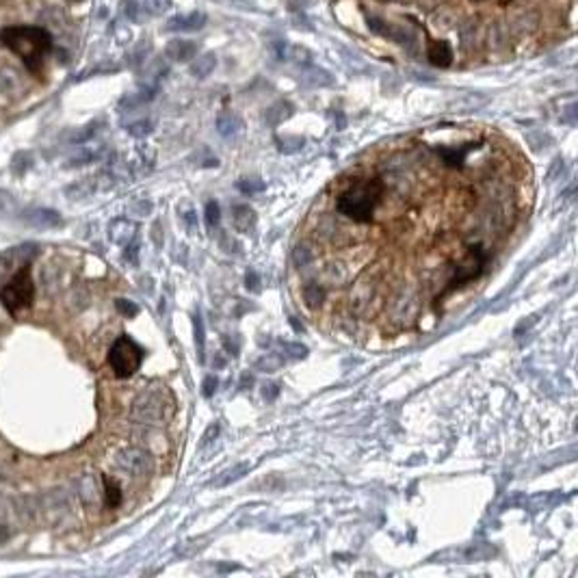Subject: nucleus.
<instances>
[{"mask_svg":"<svg viewBox=\"0 0 578 578\" xmlns=\"http://www.w3.org/2000/svg\"><path fill=\"white\" fill-rule=\"evenodd\" d=\"M0 43L18 55L31 72H37L53 50V35L39 27H9L0 31Z\"/></svg>","mask_w":578,"mask_h":578,"instance_id":"1","label":"nucleus"},{"mask_svg":"<svg viewBox=\"0 0 578 578\" xmlns=\"http://www.w3.org/2000/svg\"><path fill=\"white\" fill-rule=\"evenodd\" d=\"M33 299H35V284L31 278V264H24L5 284V288L0 290V301H3L5 310L15 316L18 312L31 308Z\"/></svg>","mask_w":578,"mask_h":578,"instance_id":"2","label":"nucleus"},{"mask_svg":"<svg viewBox=\"0 0 578 578\" xmlns=\"http://www.w3.org/2000/svg\"><path fill=\"white\" fill-rule=\"evenodd\" d=\"M143 362V349L128 336H119L111 351H109V364L115 372V377H119V379H128V377H133L139 366Z\"/></svg>","mask_w":578,"mask_h":578,"instance_id":"3","label":"nucleus"},{"mask_svg":"<svg viewBox=\"0 0 578 578\" xmlns=\"http://www.w3.org/2000/svg\"><path fill=\"white\" fill-rule=\"evenodd\" d=\"M115 468L130 474V476H141L152 470V457H149L143 448L137 446H128L117 453L115 457Z\"/></svg>","mask_w":578,"mask_h":578,"instance_id":"4","label":"nucleus"},{"mask_svg":"<svg viewBox=\"0 0 578 578\" xmlns=\"http://www.w3.org/2000/svg\"><path fill=\"white\" fill-rule=\"evenodd\" d=\"M69 507H72V500L65 490H50L39 498V513H43L48 522L63 520L69 513Z\"/></svg>","mask_w":578,"mask_h":578,"instance_id":"5","label":"nucleus"},{"mask_svg":"<svg viewBox=\"0 0 578 578\" xmlns=\"http://www.w3.org/2000/svg\"><path fill=\"white\" fill-rule=\"evenodd\" d=\"M22 221L31 225L35 230H53L59 228L63 223L61 215L57 210H48V208H29L22 213Z\"/></svg>","mask_w":578,"mask_h":578,"instance_id":"6","label":"nucleus"},{"mask_svg":"<svg viewBox=\"0 0 578 578\" xmlns=\"http://www.w3.org/2000/svg\"><path fill=\"white\" fill-rule=\"evenodd\" d=\"M76 494L83 505L93 507L102 500V483H100V479L93 474H81L76 481Z\"/></svg>","mask_w":578,"mask_h":578,"instance_id":"7","label":"nucleus"},{"mask_svg":"<svg viewBox=\"0 0 578 578\" xmlns=\"http://www.w3.org/2000/svg\"><path fill=\"white\" fill-rule=\"evenodd\" d=\"M206 24V13L202 11H191L187 15H173L167 20L165 31L171 33H187V31H199Z\"/></svg>","mask_w":578,"mask_h":578,"instance_id":"8","label":"nucleus"},{"mask_svg":"<svg viewBox=\"0 0 578 578\" xmlns=\"http://www.w3.org/2000/svg\"><path fill=\"white\" fill-rule=\"evenodd\" d=\"M382 35L392 39L394 43H398L401 48H405L410 55H414L416 50H418V41H416V35L403 27H392V24H384V29H382Z\"/></svg>","mask_w":578,"mask_h":578,"instance_id":"9","label":"nucleus"},{"mask_svg":"<svg viewBox=\"0 0 578 578\" xmlns=\"http://www.w3.org/2000/svg\"><path fill=\"white\" fill-rule=\"evenodd\" d=\"M18 524V509L11 500L0 496V539H7Z\"/></svg>","mask_w":578,"mask_h":578,"instance_id":"10","label":"nucleus"},{"mask_svg":"<svg viewBox=\"0 0 578 578\" xmlns=\"http://www.w3.org/2000/svg\"><path fill=\"white\" fill-rule=\"evenodd\" d=\"M197 55V43L189 39H173L167 43V57L173 61H191Z\"/></svg>","mask_w":578,"mask_h":578,"instance_id":"11","label":"nucleus"},{"mask_svg":"<svg viewBox=\"0 0 578 578\" xmlns=\"http://www.w3.org/2000/svg\"><path fill=\"white\" fill-rule=\"evenodd\" d=\"M102 500L109 509H117L123 500V494H121V485L113 479V476L105 474L102 479Z\"/></svg>","mask_w":578,"mask_h":578,"instance_id":"12","label":"nucleus"},{"mask_svg":"<svg viewBox=\"0 0 578 578\" xmlns=\"http://www.w3.org/2000/svg\"><path fill=\"white\" fill-rule=\"evenodd\" d=\"M426 55H429V61L436 67H448L453 63V50H450V46L446 41H434Z\"/></svg>","mask_w":578,"mask_h":578,"instance_id":"13","label":"nucleus"},{"mask_svg":"<svg viewBox=\"0 0 578 578\" xmlns=\"http://www.w3.org/2000/svg\"><path fill=\"white\" fill-rule=\"evenodd\" d=\"M215 67H217V57L213 53H206L191 63V74L195 79H206V76H210Z\"/></svg>","mask_w":578,"mask_h":578,"instance_id":"14","label":"nucleus"},{"mask_svg":"<svg viewBox=\"0 0 578 578\" xmlns=\"http://www.w3.org/2000/svg\"><path fill=\"white\" fill-rule=\"evenodd\" d=\"M301 81H304L306 85H310V87H325V85L334 83V79L330 76V74L325 69H321V67H306L304 72H301Z\"/></svg>","mask_w":578,"mask_h":578,"instance_id":"15","label":"nucleus"},{"mask_svg":"<svg viewBox=\"0 0 578 578\" xmlns=\"http://www.w3.org/2000/svg\"><path fill=\"white\" fill-rule=\"evenodd\" d=\"M537 13H531V11H526V13H520L513 18V24H511V29L516 35H529L537 29Z\"/></svg>","mask_w":578,"mask_h":578,"instance_id":"16","label":"nucleus"},{"mask_svg":"<svg viewBox=\"0 0 578 578\" xmlns=\"http://www.w3.org/2000/svg\"><path fill=\"white\" fill-rule=\"evenodd\" d=\"M22 87V81L11 67H0V93L15 95Z\"/></svg>","mask_w":578,"mask_h":578,"instance_id":"17","label":"nucleus"},{"mask_svg":"<svg viewBox=\"0 0 578 578\" xmlns=\"http://www.w3.org/2000/svg\"><path fill=\"white\" fill-rule=\"evenodd\" d=\"M111 238L115 243H128L135 234V225L130 221H126V219H117L111 223Z\"/></svg>","mask_w":578,"mask_h":578,"instance_id":"18","label":"nucleus"},{"mask_svg":"<svg viewBox=\"0 0 578 578\" xmlns=\"http://www.w3.org/2000/svg\"><path fill=\"white\" fill-rule=\"evenodd\" d=\"M217 128H219V133L223 135V137H232V135H236L238 133V128H241V121H238V117L236 115H221L219 119H217Z\"/></svg>","mask_w":578,"mask_h":578,"instance_id":"19","label":"nucleus"},{"mask_svg":"<svg viewBox=\"0 0 578 578\" xmlns=\"http://www.w3.org/2000/svg\"><path fill=\"white\" fill-rule=\"evenodd\" d=\"M251 223H254V210H251L249 206H236L234 208V225H236V230L245 232V230H249Z\"/></svg>","mask_w":578,"mask_h":578,"instance_id":"20","label":"nucleus"},{"mask_svg":"<svg viewBox=\"0 0 578 578\" xmlns=\"http://www.w3.org/2000/svg\"><path fill=\"white\" fill-rule=\"evenodd\" d=\"M290 113H293V109H290V105H288V102H278V105H273V107L267 111V115H264V117H267V121H269V123H273V126H275V123L284 121Z\"/></svg>","mask_w":578,"mask_h":578,"instance_id":"21","label":"nucleus"},{"mask_svg":"<svg viewBox=\"0 0 578 578\" xmlns=\"http://www.w3.org/2000/svg\"><path fill=\"white\" fill-rule=\"evenodd\" d=\"M95 159H98V152H95V149L83 147V149H79L76 154H72V156L67 159L65 167H81V165H87V163L95 161Z\"/></svg>","mask_w":578,"mask_h":578,"instance_id":"22","label":"nucleus"},{"mask_svg":"<svg viewBox=\"0 0 578 578\" xmlns=\"http://www.w3.org/2000/svg\"><path fill=\"white\" fill-rule=\"evenodd\" d=\"M93 180L89 178V180H81V182H76V184H72L65 193L69 195V197H74V199H81V197H89L91 193H93Z\"/></svg>","mask_w":578,"mask_h":578,"instance_id":"23","label":"nucleus"},{"mask_svg":"<svg viewBox=\"0 0 578 578\" xmlns=\"http://www.w3.org/2000/svg\"><path fill=\"white\" fill-rule=\"evenodd\" d=\"M141 7L149 15H163L171 7V0H141Z\"/></svg>","mask_w":578,"mask_h":578,"instance_id":"24","label":"nucleus"},{"mask_svg":"<svg viewBox=\"0 0 578 578\" xmlns=\"http://www.w3.org/2000/svg\"><path fill=\"white\" fill-rule=\"evenodd\" d=\"M143 7H141V0H123V15L128 18L130 22H141L143 20Z\"/></svg>","mask_w":578,"mask_h":578,"instance_id":"25","label":"nucleus"},{"mask_svg":"<svg viewBox=\"0 0 578 578\" xmlns=\"http://www.w3.org/2000/svg\"><path fill=\"white\" fill-rule=\"evenodd\" d=\"M286 59L295 61L297 65H308L310 63V53L301 46H288L286 48Z\"/></svg>","mask_w":578,"mask_h":578,"instance_id":"26","label":"nucleus"},{"mask_svg":"<svg viewBox=\"0 0 578 578\" xmlns=\"http://www.w3.org/2000/svg\"><path fill=\"white\" fill-rule=\"evenodd\" d=\"M128 133H130L133 137H137V139H143V137H147L149 133H152V121H149V119L133 121V123L128 126Z\"/></svg>","mask_w":578,"mask_h":578,"instance_id":"27","label":"nucleus"},{"mask_svg":"<svg viewBox=\"0 0 578 578\" xmlns=\"http://www.w3.org/2000/svg\"><path fill=\"white\" fill-rule=\"evenodd\" d=\"M29 167H31V154H27V152L15 154V159H13V171L15 173H24Z\"/></svg>","mask_w":578,"mask_h":578,"instance_id":"28","label":"nucleus"},{"mask_svg":"<svg viewBox=\"0 0 578 578\" xmlns=\"http://www.w3.org/2000/svg\"><path fill=\"white\" fill-rule=\"evenodd\" d=\"M13 210V197L7 191H0V217H5Z\"/></svg>","mask_w":578,"mask_h":578,"instance_id":"29","label":"nucleus"},{"mask_svg":"<svg viewBox=\"0 0 578 578\" xmlns=\"http://www.w3.org/2000/svg\"><path fill=\"white\" fill-rule=\"evenodd\" d=\"M93 135H95V126L91 123V126H85L83 130H79V133L74 135L69 141H72V143H85V141H87V139H91Z\"/></svg>","mask_w":578,"mask_h":578,"instance_id":"30","label":"nucleus"},{"mask_svg":"<svg viewBox=\"0 0 578 578\" xmlns=\"http://www.w3.org/2000/svg\"><path fill=\"white\" fill-rule=\"evenodd\" d=\"M206 221H208V228L210 230L219 223V206L215 202H208V206H206Z\"/></svg>","mask_w":578,"mask_h":578,"instance_id":"31","label":"nucleus"},{"mask_svg":"<svg viewBox=\"0 0 578 578\" xmlns=\"http://www.w3.org/2000/svg\"><path fill=\"white\" fill-rule=\"evenodd\" d=\"M117 310L126 316H135L139 312V308L133 304V301H126V299H117Z\"/></svg>","mask_w":578,"mask_h":578,"instance_id":"32","label":"nucleus"},{"mask_svg":"<svg viewBox=\"0 0 578 578\" xmlns=\"http://www.w3.org/2000/svg\"><path fill=\"white\" fill-rule=\"evenodd\" d=\"M301 145H304V139H297V137H288V139L280 141V147L284 152H295V149H299Z\"/></svg>","mask_w":578,"mask_h":578,"instance_id":"33","label":"nucleus"},{"mask_svg":"<svg viewBox=\"0 0 578 578\" xmlns=\"http://www.w3.org/2000/svg\"><path fill=\"white\" fill-rule=\"evenodd\" d=\"M384 20L382 18H377V15H366V27L372 31V33H377V35H382V29H384Z\"/></svg>","mask_w":578,"mask_h":578,"instance_id":"34","label":"nucleus"},{"mask_svg":"<svg viewBox=\"0 0 578 578\" xmlns=\"http://www.w3.org/2000/svg\"><path fill=\"white\" fill-rule=\"evenodd\" d=\"M215 388H217V379H215V377H208V379L204 382V394L210 396L215 392Z\"/></svg>","mask_w":578,"mask_h":578,"instance_id":"35","label":"nucleus"},{"mask_svg":"<svg viewBox=\"0 0 578 578\" xmlns=\"http://www.w3.org/2000/svg\"><path fill=\"white\" fill-rule=\"evenodd\" d=\"M238 3H241V0H238Z\"/></svg>","mask_w":578,"mask_h":578,"instance_id":"36","label":"nucleus"}]
</instances>
